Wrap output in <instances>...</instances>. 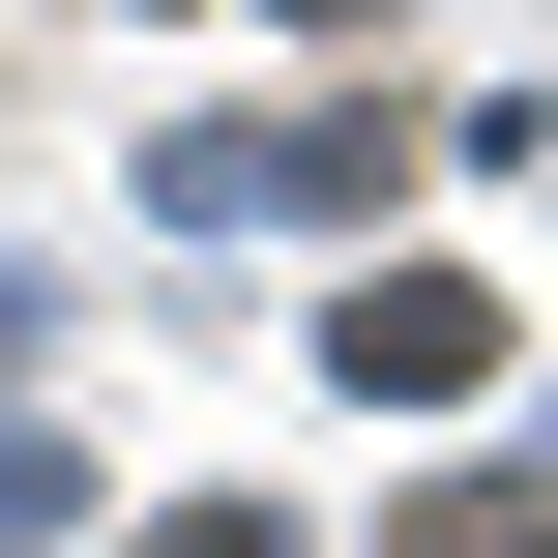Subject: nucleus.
I'll return each instance as SVG.
<instances>
[{"mask_svg":"<svg viewBox=\"0 0 558 558\" xmlns=\"http://www.w3.org/2000/svg\"><path fill=\"white\" fill-rule=\"evenodd\" d=\"M353 383H500V294H471V265H383V294H353Z\"/></svg>","mask_w":558,"mask_h":558,"instance_id":"f257e3e1","label":"nucleus"},{"mask_svg":"<svg viewBox=\"0 0 558 558\" xmlns=\"http://www.w3.org/2000/svg\"><path fill=\"white\" fill-rule=\"evenodd\" d=\"M383 558H558V530H530V500H412Z\"/></svg>","mask_w":558,"mask_h":558,"instance_id":"f03ea898","label":"nucleus"},{"mask_svg":"<svg viewBox=\"0 0 558 558\" xmlns=\"http://www.w3.org/2000/svg\"><path fill=\"white\" fill-rule=\"evenodd\" d=\"M147 558H294V530H265V500H177V530H147Z\"/></svg>","mask_w":558,"mask_h":558,"instance_id":"7ed1b4c3","label":"nucleus"},{"mask_svg":"<svg viewBox=\"0 0 558 558\" xmlns=\"http://www.w3.org/2000/svg\"><path fill=\"white\" fill-rule=\"evenodd\" d=\"M294 29H383V0H294Z\"/></svg>","mask_w":558,"mask_h":558,"instance_id":"20e7f679","label":"nucleus"}]
</instances>
